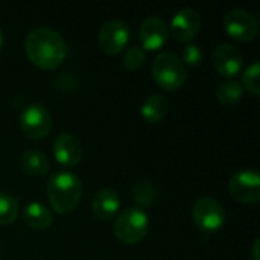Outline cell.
<instances>
[{
    "label": "cell",
    "mask_w": 260,
    "mask_h": 260,
    "mask_svg": "<svg viewBox=\"0 0 260 260\" xmlns=\"http://www.w3.org/2000/svg\"><path fill=\"white\" fill-rule=\"evenodd\" d=\"M27 59L41 70L58 69L67 56V43L52 27H35L24 40Z\"/></svg>",
    "instance_id": "6da1fadb"
},
{
    "label": "cell",
    "mask_w": 260,
    "mask_h": 260,
    "mask_svg": "<svg viewBox=\"0 0 260 260\" xmlns=\"http://www.w3.org/2000/svg\"><path fill=\"white\" fill-rule=\"evenodd\" d=\"M47 198L56 213L67 215L73 212L82 198V183L79 177L70 171L55 172L47 183Z\"/></svg>",
    "instance_id": "7a4b0ae2"
},
{
    "label": "cell",
    "mask_w": 260,
    "mask_h": 260,
    "mask_svg": "<svg viewBox=\"0 0 260 260\" xmlns=\"http://www.w3.org/2000/svg\"><path fill=\"white\" fill-rule=\"evenodd\" d=\"M151 72L155 84L165 91L180 90L187 79V70L184 62L174 52L158 53L152 61Z\"/></svg>",
    "instance_id": "3957f363"
},
{
    "label": "cell",
    "mask_w": 260,
    "mask_h": 260,
    "mask_svg": "<svg viewBox=\"0 0 260 260\" xmlns=\"http://www.w3.org/2000/svg\"><path fill=\"white\" fill-rule=\"evenodd\" d=\"M114 236L125 245H136L149 232V216L139 207H128L117 213L114 219Z\"/></svg>",
    "instance_id": "277c9868"
},
{
    "label": "cell",
    "mask_w": 260,
    "mask_h": 260,
    "mask_svg": "<svg viewBox=\"0 0 260 260\" xmlns=\"http://www.w3.org/2000/svg\"><path fill=\"white\" fill-rule=\"evenodd\" d=\"M192 219L201 232L216 233L224 227L227 213L218 200L212 197H203L197 200L192 207Z\"/></svg>",
    "instance_id": "5b68a950"
},
{
    "label": "cell",
    "mask_w": 260,
    "mask_h": 260,
    "mask_svg": "<svg viewBox=\"0 0 260 260\" xmlns=\"http://www.w3.org/2000/svg\"><path fill=\"white\" fill-rule=\"evenodd\" d=\"M224 29L233 40L250 43L259 35V20L247 9L235 8L224 17Z\"/></svg>",
    "instance_id": "8992f818"
},
{
    "label": "cell",
    "mask_w": 260,
    "mask_h": 260,
    "mask_svg": "<svg viewBox=\"0 0 260 260\" xmlns=\"http://www.w3.org/2000/svg\"><path fill=\"white\" fill-rule=\"evenodd\" d=\"M232 198L241 204H257L260 201V175L256 169L235 172L229 183Z\"/></svg>",
    "instance_id": "52a82bcc"
},
{
    "label": "cell",
    "mask_w": 260,
    "mask_h": 260,
    "mask_svg": "<svg viewBox=\"0 0 260 260\" xmlns=\"http://www.w3.org/2000/svg\"><path fill=\"white\" fill-rule=\"evenodd\" d=\"M53 120L49 110L41 104L27 105L20 114V126L26 137L32 140H43L49 136Z\"/></svg>",
    "instance_id": "ba28073f"
},
{
    "label": "cell",
    "mask_w": 260,
    "mask_h": 260,
    "mask_svg": "<svg viewBox=\"0 0 260 260\" xmlns=\"http://www.w3.org/2000/svg\"><path fill=\"white\" fill-rule=\"evenodd\" d=\"M129 35L128 23L113 18L102 24L98 35V46L107 55H117L129 43Z\"/></svg>",
    "instance_id": "9c48e42d"
},
{
    "label": "cell",
    "mask_w": 260,
    "mask_h": 260,
    "mask_svg": "<svg viewBox=\"0 0 260 260\" xmlns=\"http://www.w3.org/2000/svg\"><path fill=\"white\" fill-rule=\"evenodd\" d=\"M168 37H169L168 23L157 15L145 18L139 27V41H140V47L145 52L160 50L166 44Z\"/></svg>",
    "instance_id": "30bf717a"
},
{
    "label": "cell",
    "mask_w": 260,
    "mask_h": 260,
    "mask_svg": "<svg viewBox=\"0 0 260 260\" xmlns=\"http://www.w3.org/2000/svg\"><path fill=\"white\" fill-rule=\"evenodd\" d=\"M201 30V17L193 8H181L171 20L169 32L180 43L192 41Z\"/></svg>",
    "instance_id": "8fae6325"
},
{
    "label": "cell",
    "mask_w": 260,
    "mask_h": 260,
    "mask_svg": "<svg viewBox=\"0 0 260 260\" xmlns=\"http://www.w3.org/2000/svg\"><path fill=\"white\" fill-rule=\"evenodd\" d=\"M212 61L218 75L227 79H233L236 75H239L244 64V58L239 49L229 43H222L215 49Z\"/></svg>",
    "instance_id": "7c38bea8"
},
{
    "label": "cell",
    "mask_w": 260,
    "mask_h": 260,
    "mask_svg": "<svg viewBox=\"0 0 260 260\" xmlns=\"http://www.w3.org/2000/svg\"><path fill=\"white\" fill-rule=\"evenodd\" d=\"M82 145L81 140L72 133L58 134L53 140V157L55 160L66 166L73 168L81 163L82 160Z\"/></svg>",
    "instance_id": "4fadbf2b"
},
{
    "label": "cell",
    "mask_w": 260,
    "mask_h": 260,
    "mask_svg": "<svg viewBox=\"0 0 260 260\" xmlns=\"http://www.w3.org/2000/svg\"><path fill=\"white\" fill-rule=\"evenodd\" d=\"M120 210V198L113 189H101L91 200V212L99 221H110Z\"/></svg>",
    "instance_id": "5bb4252c"
},
{
    "label": "cell",
    "mask_w": 260,
    "mask_h": 260,
    "mask_svg": "<svg viewBox=\"0 0 260 260\" xmlns=\"http://www.w3.org/2000/svg\"><path fill=\"white\" fill-rule=\"evenodd\" d=\"M23 221L32 230H46L52 225L53 215L46 204L40 201H32L27 203L23 209Z\"/></svg>",
    "instance_id": "9a60e30c"
},
{
    "label": "cell",
    "mask_w": 260,
    "mask_h": 260,
    "mask_svg": "<svg viewBox=\"0 0 260 260\" xmlns=\"http://www.w3.org/2000/svg\"><path fill=\"white\" fill-rule=\"evenodd\" d=\"M20 169L30 177H41L49 171V158L44 152L37 149H29L20 157Z\"/></svg>",
    "instance_id": "2e32d148"
},
{
    "label": "cell",
    "mask_w": 260,
    "mask_h": 260,
    "mask_svg": "<svg viewBox=\"0 0 260 260\" xmlns=\"http://www.w3.org/2000/svg\"><path fill=\"white\" fill-rule=\"evenodd\" d=\"M168 101L163 94H152L149 98H146V101L142 104L140 113L142 117L152 125H157L160 122L165 120V117L168 116Z\"/></svg>",
    "instance_id": "e0dca14e"
},
{
    "label": "cell",
    "mask_w": 260,
    "mask_h": 260,
    "mask_svg": "<svg viewBox=\"0 0 260 260\" xmlns=\"http://www.w3.org/2000/svg\"><path fill=\"white\" fill-rule=\"evenodd\" d=\"M242 96H244V88H242L241 82H238L235 79H229V81L222 82L216 90V98H218L219 104L225 105V107H233V105L239 104Z\"/></svg>",
    "instance_id": "ac0fdd59"
},
{
    "label": "cell",
    "mask_w": 260,
    "mask_h": 260,
    "mask_svg": "<svg viewBox=\"0 0 260 260\" xmlns=\"http://www.w3.org/2000/svg\"><path fill=\"white\" fill-rule=\"evenodd\" d=\"M158 190L151 181H140L133 190V200L139 209H149L157 203Z\"/></svg>",
    "instance_id": "d6986e66"
},
{
    "label": "cell",
    "mask_w": 260,
    "mask_h": 260,
    "mask_svg": "<svg viewBox=\"0 0 260 260\" xmlns=\"http://www.w3.org/2000/svg\"><path fill=\"white\" fill-rule=\"evenodd\" d=\"M18 216V201L9 195L0 192V225L12 224Z\"/></svg>",
    "instance_id": "ffe728a7"
},
{
    "label": "cell",
    "mask_w": 260,
    "mask_h": 260,
    "mask_svg": "<svg viewBox=\"0 0 260 260\" xmlns=\"http://www.w3.org/2000/svg\"><path fill=\"white\" fill-rule=\"evenodd\" d=\"M242 88L248 90V93H251L253 96H259L260 94V62L254 61L253 64H250L244 73H242V82H241Z\"/></svg>",
    "instance_id": "44dd1931"
},
{
    "label": "cell",
    "mask_w": 260,
    "mask_h": 260,
    "mask_svg": "<svg viewBox=\"0 0 260 260\" xmlns=\"http://www.w3.org/2000/svg\"><path fill=\"white\" fill-rule=\"evenodd\" d=\"M146 59V52L140 46H133L123 55V66L128 70H137L143 66Z\"/></svg>",
    "instance_id": "7402d4cb"
},
{
    "label": "cell",
    "mask_w": 260,
    "mask_h": 260,
    "mask_svg": "<svg viewBox=\"0 0 260 260\" xmlns=\"http://www.w3.org/2000/svg\"><path fill=\"white\" fill-rule=\"evenodd\" d=\"M203 49L198 44H192L187 43V46L183 49V58L181 61L184 62V66H200L203 62Z\"/></svg>",
    "instance_id": "603a6c76"
},
{
    "label": "cell",
    "mask_w": 260,
    "mask_h": 260,
    "mask_svg": "<svg viewBox=\"0 0 260 260\" xmlns=\"http://www.w3.org/2000/svg\"><path fill=\"white\" fill-rule=\"evenodd\" d=\"M251 257L253 260H260V239L256 238L251 245Z\"/></svg>",
    "instance_id": "cb8c5ba5"
},
{
    "label": "cell",
    "mask_w": 260,
    "mask_h": 260,
    "mask_svg": "<svg viewBox=\"0 0 260 260\" xmlns=\"http://www.w3.org/2000/svg\"><path fill=\"white\" fill-rule=\"evenodd\" d=\"M3 43H5V35H3V30L0 29V49L3 47Z\"/></svg>",
    "instance_id": "d4e9b609"
},
{
    "label": "cell",
    "mask_w": 260,
    "mask_h": 260,
    "mask_svg": "<svg viewBox=\"0 0 260 260\" xmlns=\"http://www.w3.org/2000/svg\"><path fill=\"white\" fill-rule=\"evenodd\" d=\"M0 257H2V248H0Z\"/></svg>",
    "instance_id": "484cf974"
}]
</instances>
